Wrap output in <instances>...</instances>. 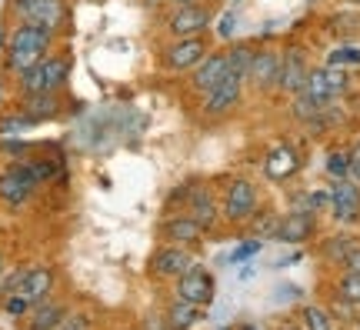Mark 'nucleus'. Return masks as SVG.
I'll return each mask as SVG.
<instances>
[{
	"label": "nucleus",
	"instance_id": "obj_1",
	"mask_svg": "<svg viewBox=\"0 0 360 330\" xmlns=\"http://www.w3.org/2000/svg\"><path fill=\"white\" fill-rule=\"evenodd\" d=\"M53 44V30L44 24H17L13 27L11 40H7V67L11 70H27V67H34L37 61H44L47 57V51H51Z\"/></svg>",
	"mask_w": 360,
	"mask_h": 330
},
{
	"label": "nucleus",
	"instance_id": "obj_2",
	"mask_svg": "<svg viewBox=\"0 0 360 330\" xmlns=\"http://www.w3.org/2000/svg\"><path fill=\"white\" fill-rule=\"evenodd\" d=\"M67 77H70V61L47 53L34 67L20 70V90L24 94H57L67 84Z\"/></svg>",
	"mask_w": 360,
	"mask_h": 330
},
{
	"label": "nucleus",
	"instance_id": "obj_3",
	"mask_svg": "<svg viewBox=\"0 0 360 330\" xmlns=\"http://www.w3.org/2000/svg\"><path fill=\"white\" fill-rule=\"evenodd\" d=\"M220 214L227 217L231 224H250V220H254V214H260L257 184H250L247 177L231 180V184H227V191H224Z\"/></svg>",
	"mask_w": 360,
	"mask_h": 330
},
{
	"label": "nucleus",
	"instance_id": "obj_4",
	"mask_svg": "<svg viewBox=\"0 0 360 330\" xmlns=\"http://www.w3.org/2000/svg\"><path fill=\"white\" fill-rule=\"evenodd\" d=\"M207 53H210V47H207L204 34H200V37H174L167 47H164V67L174 70V74H191Z\"/></svg>",
	"mask_w": 360,
	"mask_h": 330
},
{
	"label": "nucleus",
	"instance_id": "obj_5",
	"mask_svg": "<svg viewBox=\"0 0 360 330\" xmlns=\"http://www.w3.org/2000/svg\"><path fill=\"white\" fill-rule=\"evenodd\" d=\"M37 174L30 164H11L0 174V201L7 207H24L30 201V193L37 191Z\"/></svg>",
	"mask_w": 360,
	"mask_h": 330
},
{
	"label": "nucleus",
	"instance_id": "obj_6",
	"mask_svg": "<svg viewBox=\"0 0 360 330\" xmlns=\"http://www.w3.org/2000/svg\"><path fill=\"white\" fill-rule=\"evenodd\" d=\"M281 64H283V51H274V47H264V51H254V61H250V70H247V84L260 94H270L281 84Z\"/></svg>",
	"mask_w": 360,
	"mask_h": 330
},
{
	"label": "nucleus",
	"instance_id": "obj_7",
	"mask_svg": "<svg viewBox=\"0 0 360 330\" xmlns=\"http://www.w3.org/2000/svg\"><path fill=\"white\" fill-rule=\"evenodd\" d=\"M244 84H247V77L237 74V70H231V74L224 77V80H220L217 87L210 90V94H204V114H207V117H224V114H231L233 107L240 103Z\"/></svg>",
	"mask_w": 360,
	"mask_h": 330
},
{
	"label": "nucleus",
	"instance_id": "obj_8",
	"mask_svg": "<svg viewBox=\"0 0 360 330\" xmlns=\"http://www.w3.org/2000/svg\"><path fill=\"white\" fill-rule=\"evenodd\" d=\"M210 20H214L210 7L197 0V4H184V7H177V11L170 13L167 30L174 37H200L207 27H210Z\"/></svg>",
	"mask_w": 360,
	"mask_h": 330
},
{
	"label": "nucleus",
	"instance_id": "obj_9",
	"mask_svg": "<svg viewBox=\"0 0 360 330\" xmlns=\"http://www.w3.org/2000/svg\"><path fill=\"white\" fill-rule=\"evenodd\" d=\"M13 13L20 17V24H44L57 30L64 24L67 7L60 0H13Z\"/></svg>",
	"mask_w": 360,
	"mask_h": 330
},
{
	"label": "nucleus",
	"instance_id": "obj_10",
	"mask_svg": "<svg viewBox=\"0 0 360 330\" xmlns=\"http://www.w3.org/2000/svg\"><path fill=\"white\" fill-rule=\"evenodd\" d=\"M214 293H217V284H214V277H210L207 270H200V267H191L187 274L177 277V297L193 307H210L214 304Z\"/></svg>",
	"mask_w": 360,
	"mask_h": 330
},
{
	"label": "nucleus",
	"instance_id": "obj_11",
	"mask_svg": "<svg viewBox=\"0 0 360 330\" xmlns=\"http://www.w3.org/2000/svg\"><path fill=\"white\" fill-rule=\"evenodd\" d=\"M227 74H231V61H227V51H210L204 61H200V64L191 70V77H187V80H191V87L197 90V94H210V90L217 87V84H220V80H224Z\"/></svg>",
	"mask_w": 360,
	"mask_h": 330
},
{
	"label": "nucleus",
	"instance_id": "obj_12",
	"mask_svg": "<svg viewBox=\"0 0 360 330\" xmlns=\"http://www.w3.org/2000/svg\"><path fill=\"white\" fill-rule=\"evenodd\" d=\"M330 210L340 224L360 220V184L354 177H340L330 184Z\"/></svg>",
	"mask_w": 360,
	"mask_h": 330
},
{
	"label": "nucleus",
	"instance_id": "obj_13",
	"mask_svg": "<svg viewBox=\"0 0 360 330\" xmlns=\"http://www.w3.org/2000/svg\"><path fill=\"white\" fill-rule=\"evenodd\" d=\"M191 267H193V257L187 254V247H180V243H167V247L154 250V257H150V270H154V277H160V280H177L180 274H187Z\"/></svg>",
	"mask_w": 360,
	"mask_h": 330
},
{
	"label": "nucleus",
	"instance_id": "obj_14",
	"mask_svg": "<svg viewBox=\"0 0 360 330\" xmlns=\"http://www.w3.org/2000/svg\"><path fill=\"white\" fill-rule=\"evenodd\" d=\"M307 74H310L307 53L300 51V47H287V51H283L281 84H277V90H283V94H290V97H294L297 90H304V84H307Z\"/></svg>",
	"mask_w": 360,
	"mask_h": 330
},
{
	"label": "nucleus",
	"instance_id": "obj_15",
	"mask_svg": "<svg viewBox=\"0 0 360 330\" xmlns=\"http://www.w3.org/2000/svg\"><path fill=\"white\" fill-rule=\"evenodd\" d=\"M314 230H317V214H310V210H287L281 217V227H277V241L304 243L314 237Z\"/></svg>",
	"mask_w": 360,
	"mask_h": 330
},
{
	"label": "nucleus",
	"instance_id": "obj_16",
	"mask_svg": "<svg viewBox=\"0 0 360 330\" xmlns=\"http://www.w3.org/2000/svg\"><path fill=\"white\" fill-rule=\"evenodd\" d=\"M160 237L167 243L193 247V243H200V237H204V227H200L191 214H177V217H170V220L160 224Z\"/></svg>",
	"mask_w": 360,
	"mask_h": 330
},
{
	"label": "nucleus",
	"instance_id": "obj_17",
	"mask_svg": "<svg viewBox=\"0 0 360 330\" xmlns=\"http://www.w3.org/2000/svg\"><path fill=\"white\" fill-rule=\"evenodd\" d=\"M53 291V270L51 267H30L24 270V280H20V287L13 293H24L30 304H40V300H47Z\"/></svg>",
	"mask_w": 360,
	"mask_h": 330
},
{
	"label": "nucleus",
	"instance_id": "obj_18",
	"mask_svg": "<svg viewBox=\"0 0 360 330\" xmlns=\"http://www.w3.org/2000/svg\"><path fill=\"white\" fill-rule=\"evenodd\" d=\"M187 214H191L204 230L217 227V220L224 217V214H220V207H217V201H214V193L207 191V187H193V191H191V201H187Z\"/></svg>",
	"mask_w": 360,
	"mask_h": 330
},
{
	"label": "nucleus",
	"instance_id": "obj_19",
	"mask_svg": "<svg viewBox=\"0 0 360 330\" xmlns=\"http://www.w3.org/2000/svg\"><path fill=\"white\" fill-rule=\"evenodd\" d=\"M297 167H300V157L290 144H277L274 151L267 153V160H264V174L270 180H287L297 174Z\"/></svg>",
	"mask_w": 360,
	"mask_h": 330
},
{
	"label": "nucleus",
	"instance_id": "obj_20",
	"mask_svg": "<svg viewBox=\"0 0 360 330\" xmlns=\"http://www.w3.org/2000/svg\"><path fill=\"white\" fill-rule=\"evenodd\" d=\"M67 317V307L60 304V300H40V304H34V310L27 314V330H53L60 327Z\"/></svg>",
	"mask_w": 360,
	"mask_h": 330
},
{
	"label": "nucleus",
	"instance_id": "obj_21",
	"mask_svg": "<svg viewBox=\"0 0 360 330\" xmlns=\"http://www.w3.org/2000/svg\"><path fill=\"white\" fill-rule=\"evenodd\" d=\"M20 110H24L34 124H40V120H51V117L60 114V97H57V94H24Z\"/></svg>",
	"mask_w": 360,
	"mask_h": 330
},
{
	"label": "nucleus",
	"instance_id": "obj_22",
	"mask_svg": "<svg viewBox=\"0 0 360 330\" xmlns=\"http://www.w3.org/2000/svg\"><path fill=\"white\" fill-rule=\"evenodd\" d=\"M167 327L170 330H191L197 320H200V307H193V304H187V300H174V304L167 307Z\"/></svg>",
	"mask_w": 360,
	"mask_h": 330
},
{
	"label": "nucleus",
	"instance_id": "obj_23",
	"mask_svg": "<svg viewBox=\"0 0 360 330\" xmlns=\"http://www.w3.org/2000/svg\"><path fill=\"white\" fill-rule=\"evenodd\" d=\"M304 330H334V314L327 310V307H317V304H307L304 307Z\"/></svg>",
	"mask_w": 360,
	"mask_h": 330
},
{
	"label": "nucleus",
	"instance_id": "obj_24",
	"mask_svg": "<svg viewBox=\"0 0 360 330\" xmlns=\"http://www.w3.org/2000/svg\"><path fill=\"white\" fill-rule=\"evenodd\" d=\"M327 64L330 67H360V47L357 44H340V47H334L330 51V57H327Z\"/></svg>",
	"mask_w": 360,
	"mask_h": 330
},
{
	"label": "nucleus",
	"instance_id": "obj_25",
	"mask_svg": "<svg viewBox=\"0 0 360 330\" xmlns=\"http://www.w3.org/2000/svg\"><path fill=\"white\" fill-rule=\"evenodd\" d=\"M254 51H257V47H250V44H233L231 51H227L231 70H237V74L247 77V70H250V61H254Z\"/></svg>",
	"mask_w": 360,
	"mask_h": 330
},
{
	"label": "nucleus",
	"instance_id": "obj_26",
	"mask_svg": "<svg viewBox=\"0 0 360 330\" xmlns=\"http://www.w3.org/2000/svg\"><path fill=\"white\" fill-rule=\"evenodd\" d=\"M354 247H357V243L350 241V237H330L327 247H323V257H327V260H334V264H344Z\"/></svg>",
	"mask_w": 360,
	"mask_h": 330
},
{
	"label": "nucleus",
	"instance_id": "obj_27",
	"mask_svg": "<svg viewBox=\"0 0 360 330\" xmlns=\"http://www.w3.org/2000/svg\"><path fill=\"white\" fill-rule=\"evenodd\" d=\"M327 174L334 180L350 177V151H330L327 153Z\"/></svg>",
	"mask_w": 360,
	"mask_h": 330
},
{
	"label": "nucleus",
	"instance_id": "obj_28",
	"mask_svg": "<svg viewBox=\"0 0 360 330\" xmlns=\"http://www.w3.org/2000/svg\"><path fill=\"white\" fill-rule=\"evenodd\" d=\"M337 291H340V297L347 300V304L360 307V274H354V270H347V277L337 284Z\"/></svg>",
	"mask_w": 360,
	"mask_h": 330
},
{
	"label": "nucleus",
	"instance_id": "obj_29",
	"mask_svg": "<svg viewBox=\"0 0 360 330\" xmlns=\"http://www.w3.org/2000/svg\"><path fill=\"white\" fill-rule=\"evenodd\" d=\"M277 227H281V217L277 214H254V234L257 237H274L277 241Z\"/></svg>",
	"mask_w": 360,
	"mask_h": 330
},
{
	"label": "nucleus",
	"instance_id": "obj_30",
	"mask_svg": "<svg viewBox=\"0 0 360 330\" xmlns=\"http://www.w3.org/2000/svg\"><path fill=\"white\" fill-rule=\"evenodd\" d=\"M4 310H7L11 317H27V314L34 310V304L27 300L24 293H7V297H4Z\"/></svg>",
	"mask_w": 360,
	"mask_h": 330
},
{
	"label": "nucleus",
	"instance_id": "obj_31",
	"mask_svg": "<svg viewBox=\"0 0 360 330\" xmlns=\"http://www.w3.org/2000/svg\"><path fill=\"white\" fill-rule=\"evenodd\" d=\"M257 254H260V241H247L231 254V264H244V260H250V257H257Z\"/></svg>",
	"mask_w": 360,
	"mask_h": 330
},
{
	"label": "nucleus",
	"instance_id": "obj_32",
	"mask_svg": "<svg viewBox=\"0 0 360 330\" xmlns=\"http://www.w3.org/2000/svg\"><path fill=\"white\" fill-rule=\"evenodd\" d=\"M53 330H90V317L87 314H67L64 324L53 327Z\"/></svg>",
	"mask_w": 360,
	"mask_h": 330
},
{
	"label": "nucleus",
	"instance_id": "obj_33",
	"mask_svg": "<svg viewBox=\"0 0 360 330\" xmlns=\"http://www.w3.org/2000/svg\"><path fill=\"white\" fill-rule=\"evenodd\" d=\"M233 30H237V13H233V11H227V13H224V17H220L217 34H220V37H224V40H231V37H233Z\"/></svg>",
	"mask_w": 360,
	"mask_h": 330
},
{
	"label": "nucleus",
	"instance_id": "obj_34",
	"mask_svg": "<svg viewBox=\"0 0 360 330\" xmlns=\"http://www.w3.org/2000/svg\"><path fill=\"white\" fill-rule=\"evenodd\" d=\"M34 167V174H37V180L44 184V180H51V177H57V164L53 160H37V164H30Z\"/></svg>",
	"mask_w": 360,
	"mask_h": 330
},
{
	"label": "nucleus",
	"instance_id": "obj_35",
	"mask_svg": "<svg viewBox=\"0 0 360 330\" xmlns=\"http://www.w3.org/2000/svg\"><path fill=\"white\" fill-rule=\"evenodd\" d=\"M350 177L360 184V140L350 147Z\"/></svg>",
	"mask_w": 360,
	"mask_h": 330
},
{
	"label": "nucleus",
	"instance_id": "obj_36",
	"mask_svg": "<svg viewBox=\"0 0 360 330\" xmlns=\"http://www.w3.org/2000/svg\"><path fill=\"white\" fill-rule=\"evenodd\" d=\"M344 267H347V270H354V274H360V247H354V250H350L347 260H344Z\"/></svg>",
	"mask_w": 360,
	"mask_h": 330
},
{
	"label": "nucleus",
	"instance_id": "obj_37",
	"mask_svg": "<svg viewBox=\"0 0 360 330\" xmlns=\"http://www.w3.org/2000/svg\"><path fill=\"white\" fill-rule=\"evenodd\" d=\"M174 4H177V7H184V4H197V0H174Z\"/></svg>",
	"mask_w": 360,
	"mask_h": 330
},
{
	"label": "nucleus",
	"instance_id": "obj_38",
	"mask_svg": "<svg viewBox=\"0 0 360 330\" xmlns=\"http://www.w3.org/2000/svg\"><path fill=\"white\" fill-rule=\"evenodd\" d=\"M240 330H260V327H257V324H244V327H240Z\"/></svg>",
	"mask_w": 360,
	"mask_h": 330
},
{
	"label": "nucleus",
	"instance_id": "obj_39",
	"mask_svg": "<svg viewBox=\"0 0 360 330\" xmlns=\"http://www.w3.org/2000/svg\"><path fill=\"white\" fill-rule=\"evenodd\" d=\"M4 297H7V291H4V287H0V304H4Z\"/></svg>",
	"mask_w": 360,
	"mask_h": 330
},
{
	"label": "nucleus",
	"instance_id": "obj_40",
	"mask_svg": "<svg viewBox=\"0 0 360 330\" xmlns=\"http://www.w3.org/2000/svg\"><path fill=\"white\" fill-rule=\"evenodd\" d=\"M347 4H350V7H360V0H347Z\"/></svg>",
	"mask_w": 360,
	"mask_h": 330
},
{
	"label": "nucleus",
	"instance_id": "obj_41",
	"mask_svg": "<svg viewBox=\"0 0 360 330\" xmlns=\"http://www.w3.org/2000/svg\"><path fill=\"white\" fill-rule=\"evenodd\" d=\"M0 47H4V30H0Z\"/></svg>",
	"mask_w": 360,
	"mask_h": 330
},
{
	"label": "nucleus",
	"instance_id": "obj_42",
	"mask_svg": "<svg viewBox=\"0 0 360 330\" xmlns=\"http://www.w3.org/2000/svg\"><path fill=\"white\" fill-rule=\"evenodd\" d=\"M0 274H4V257H0Z\"/></svg>",
	"mask_w": 360,
	"mask_h": 330
},
{
	"label": "nucleus",
	"instance_id": "obj_43",
	"mask_svg": "<svg viewBox=\"0 0 360 330\" xmlns=\"http://www.w3.org/2000/svg\"><path fill=\"white\" fill-rule=\"evenodd\" d=\"M357 330H360V317H357Z\"/></svg>",
	"mask_w": 360,
	"mask_h": 330
},
{
	"label": "nucleus",
	"instance_id": "obj_44",
	"mask_svg": "<svg viewBox=\"0 0 360 330\" xmlns=\"http://www.w3.org/2000/svg\"><path fill=\"white\" fill-rule=\"evenodd\" d=\"M233 4H237V0H233Z\"/></svg>",
	"mask_w": 360,
	"mask_h": 330
},
{
	"label": "nucleus",
	"instance_id": "obj_45",
	"mask_svg": "<svg viewBox=\"0 0 360 330\" xmlns=\"http://www.w3.org/2000/svg\"><path fill=\"white\" fill-rule=\"evenodd\" d=\"M310 4H314V0H310Z\"/></svg>",
	"mask_w": 360,
	"mask_h": 330
},
{
	"label": "nucleus",
	"instance_id": "obj_46",
	"mask_svg": "<svg viewBox=\"0 0 360 330\" xmlns=\"http://www.w3.org/2000/svg\"><path fill=\"white\" fill-rule=\"evenodd\" d=\"M0 90H4V87H0Z\"/></svg>",
	"mask_w": 360,
	"mask_h": 330
}]
</instances>
